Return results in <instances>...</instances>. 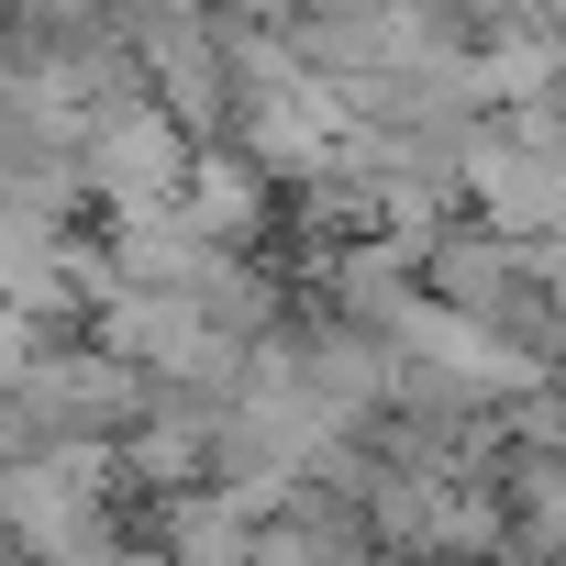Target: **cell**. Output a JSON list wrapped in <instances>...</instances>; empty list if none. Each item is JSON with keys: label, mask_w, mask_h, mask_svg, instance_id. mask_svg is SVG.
Wrapping results in <instances>:
<instances>
[{"label": "cell", "mask_w": 566, "mask_h": 566, "mask_svg": "<svg viewBox=\"0 0 566 566\" xmlns=\"http://www.w3.org/2000/svg\"><path fill=\"white\" fill-rule=\"evenodd\" d=\"M0 533L34 566H112V455L101 444H34L0 467Z\"/></svg>", "instance_id": "1"}, {"label": "cell", "mask_w": 566, "mask_h": 566, "mask_svg": "<svg viewBox=\"0 0 566 566\" xmlns=\"http://www.w3.org/2000/svg\"><path fill=\"white\" fill-rule=\"evenodd\" d=\"M467 178H478V200H489V222L511 244H555L566 233V123L555 112H522L511 134H478Z\"/></svg>", "instance_id": "2"}, {"label": "cell", "mask_w": 566, "mask_h": 566, "mask_svg": "<svg viewBox=\"0 0 566 566\" xmlns=\"http://www.w3.org/2000/svg\"><path fill=\"white\" fill-rule=\"evenodd\" d=\"M511 533H522L533 555H566V455H533V467L511 478Z\"/></svg>", "instance_id": "3"}, {"label": "cell", "mask_w": 566, "mask_h": 566, "mask_svg": "<svg viewBox=\"0 0 566 566\" xmlns=\"http://www.w3.org/2000/svg\"><path fill=\"white\" fill-rule=\"evenodd\" d=\"M112 566H123V555H112Z\"/></svg>", "instance_id": "4"}]
</instances>
